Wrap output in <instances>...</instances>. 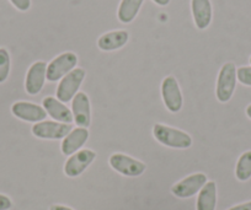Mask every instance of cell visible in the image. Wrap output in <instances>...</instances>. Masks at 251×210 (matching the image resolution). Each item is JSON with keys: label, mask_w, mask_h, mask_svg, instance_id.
<instances>
[{"label": "cell", "mask_w": 251, "mask_h": 210, "mask_svg": "<svg viewBox=\"0 0 251 210\" xmlns=\"http://www.w3.org/2000/svg\"><path fill=\"white\" fill-rule=\"evenodd\" d=\"M191 13L195 26L199 30H206L213 19V6L211 0H191Z\"/></svg>", "instance_id": "cell-14"}, {"label": "cell", "mask_w": 251, "mask_h": 210, "mask_svg": "<svg viewBox=\"0 0 251 210\" xmlns=\"http://www.w3.org/2000/svg\"><path fill=\"white\" fill-rule=\"evenodd\" d=\"M11 112L19 119L31 123L42 122L47 118V112L42 106L26 101H18L14 103L11 106Z\"/></svg>", "instance_id": "cell-11"}, {"label": "cell", "mask_w": 251, "mask_h": 210, "mask_svg": "<svg viewBox=\"0 0 251 210\" xmlns=\"http://www.w3.org/2000/svg\"><path fill=\"white\" fill-rule=\"evenodd\" d=\"M228 210H251V202L243 203V204H238L235 207L229 208Z\"/></svg>", "instance_id": "cell-24"}, {"label": "cell", "mask_w": 251, "mask_h": 210, "mask_svg": "<svg viewBox=\"0 0 251 210\" xmlns=\"http://www.w3.org/2000/svg\"><path fill=\"white\" fill-rule=\"evenodd\" d=\"M153 1L156 4V5H159V6H166V5H169V4H170L171 0H153Z\"/></svg>", "instance_id": "cell-26"}, {"label": "cell", "mask_w": 251, "mask_h": 210, "mask_svg": "<svg viewBox=\"0 0 251 210\" xmlns=\"http://www.w3.org/2000/svg\"><path fill=\"white\" fill-rule=\"evenodd\" d=\"M161 96L165 107L171 113L180 112L183 105L182 93L175 76L169 75L161 83Z\"/></svg>", "instance_id": "cell-6"}, {"label": "cell", "mask_w": 251, "mask_h": 210, "mask_svg": "<svg viewBox=\"0 0 251 210\" xmlns=\"http://www.w3.org/2000/svg\"><path fill=\"white\" fill-rule=\"evenodd\" d=\"M129 41V33L126 30H115L101 35L98 40L99 49L112 52L125 47Z\"/></svg>", "instance_id": "cell-16"}, {"label": "cell", "mask_w": 251, "mask_h": 210, "mask_svg": "<svg viewBox=\"0 0 251 210\" xmlns=\"http://www.w3.org/2000/svg\"><path fill=\"white\" fill-rule=\"evenodd\" d=\"M235 177L240 182H245L251 178V150L241 154L235 166Z\"/></svg>", "instance_id": "cell-19"}, {"label": "cell", "mask_w": 251, "mask_h": 210, "mask_svg": "<svg viewBox=\"0 0 251 210\" xmlns=\"http://www.w3.org/2000/svg\"><path fill=\"white\" fill-rule=\"evenodd\" d=\"M47 80V64L43 60L35 62L27 70L25 80V90L28 95L35 96L42 91Z\"/></svg>", "instance_id": "cell-10"}, {"label": "cell", "mask_w": 251, "mask_h": 210, "mask_svg": "<svg viewBox=\"0 0 251 210\" xmlns=\"http://www.w3.org/2000/svg\"><path fill=\"white\" fill-rule=\"evenodd\" d=\"M78 64V55L74 52L60 53L55 58H53L47 65V80L50 83L63 79L67 74H69L73 69H75Z\"/></svg>", "instance_id": "cell-4"}, {"label": "cell", "mask_w": 251, "mask_h": 210, "mask_svg": "<svg viewBox=\"0 0 251 210\" xmlns=\"http://www.w3.org/2000/svg\"><path fill=\"white\" fill-rule=\"evenodd\" d=\"M153 135L156 141L173 149H188L191 148L194 143L191 135L188 133L161 123L154 124Z\"/></svg>", "instance_id": "cell-1"}, {"label": "cell", "mask_w": 251, "mask_h": 210, "mask_svg": "<svg viewBox=\"0 0 251 210\" xmlns=\"http://www.w3.org/2000/svg\"><path fill=\"white\" fill-rule=\"evenodd\" d=\"M86 76V71L83 68H75L63 79H60L57 86V98L63 103L71 102L74 96L79 93L81 84Z\"/></svg>", "instance_id": "cell-3"}, {"label": "cell", "mask_w": 251, "mask_h": 210, "mask_svg": "<svg viewBox=\"0 0 251 210\" xmlns=\"http://www.w3.org/2000/svg\"><path fill=\"white\" fill-rule=\"evenodd\" d=\"M10 3L20 11H27L31 8V0H10Z\"/></svg>", "instance_id": "cell-22"}, {"label": "cell", "mask_w": 251, "mask_h": 210, "mask_svg": "<svg viewBox=\"0 0 251 210\" xmlns=\"http://www.w3.org/2000/svg\"><path fill=\"white\" fill-rule=\"evenodd\" d=\"M108 163L113 170L127 177H138L143 175L147 168L144 163L121 153L112 154L108 159Z\"/></svg>", "instance_id": "cell-5"}, {"label": "cell", "mask_w": 251, "mask_h": 210, "mask_svg": "<svg viewBox=\"0 0 251 210\" xmlns=\"http://www.w3.org/2000/svg\"><path fill=\"white\" fill-rule=\"evenodd\" d=\"M50 210H74L72 209V208L69 207H64V205H52V207L50 208Z\"/></svg>", "instance_id": "cell-25"}, {"label": "cell", "mask_w": 251, "mask_h": 210, "mask_svg": "<svg viewBox=\"0 0 251 210\" xmlns=\"http://www.w3.org/2000/svg\"><path fill=\"white\" fill-rule=\"evenodd\" d=\"M95 159V151L90 150V149H80L67 160L66 165H64V173L68 177H78L94 163Z\"/></svg>", "instance_id": "cell-9"}, {"label": "cell", "mask_w": 251, "mask_h": 210, "mask_svg": "<svg viewBox=\"0 0 251 210\" xmlns=\"http://www.w3.org/2000/svg\"><path fill=\"white\" fill-rule=\"evenodd\" d=\"M246 116H248V117L251 119V103L248 106V107H246Z\"/></svg>", "instance_id": "cell-27"}, {"label": "cell", "mask_w": 251, "mask_h": 210, "mask_svg": "<svg viewBox=\"0 0 251 210\" xmlns=\"http://www.w3.org/2000/svg\"><path fill=\"white\" fill-rule=\"evenodd\" d=\"M72 113L74 122L80 128H89L91 124V106L89 96L79 91L72 100Z\"/></svg>", "instance_id": "cell-12"}, {"label": "cell", "mask_w": 251, "mask_h": 210, "mask_svg": "<svg viewBox=\"0 0 251 210\" xmlns=\"http://www.w3.org/2000/svg\"><path fill=\"white\" fill-rule=\"evenodd\" d=\"M13 207V202L9 197L4 194H0V210H9Z\"/></svg>", "instance_id": "cell-23"}, {"label": "cell", "mask_w": 251, "mask_h": 210, "mask_svg": "<svg viewBox=\"0 0 251 210\" xmlns=\"http://www.w3.org/2000/svg\"><path fill=\"white\" fill-rule=\"evenodd\" d=\"M11 59L6 48H0V84L5 83L10 74Z\"/></svg>", "instance_id": "cell-20"}, {"label": "cell", "mask_w": 251, "mask_h": 210, "mask_svg": "<svg viewBox=\"0 0 251 210\" xmlns=\"http://www.w3.org/2000/svg\"><path fill=\"white\" fill-rule=\"evenodd\" d=\"M144 0H121L117 9V19L122 23H131L139 14Z\"/></svg>", "instance_id": "cell-18"}, {"label": "cell", "mask_w": 251, "mask_h": 210, "mask_svg": "<svg viewBox=\"0 0 251 210\" xmlns=\"http://www.w3.org/2000/svg\"><path fill=\"white\" fill-rule=\"evenodd\" d=\"M71 132V124L55 122V120H42V122L35 123V125L32 127V134L40 139H64Z\"/></svg>", "instance_id": "cell-7"}, {"label": "cell", "mask_w": 251, "mask_h": 210, "mask_svg": "<svg viewBox=\"0 0 251 210\" xmlns=\"http://www.w3.org/2000/svg\"><path fill=\"white\" fill-rule=\"evenodd\" d=\"M217 205V185L211 181L203 186L199 193L196 209L197 210H216Z\"/></svg>", "instance_id": "cell-17"}, {"label": "cell", "mask_w": 251, "mask_h": 210, "mask_svg": "<svg viewBox=\"0 0 251 210\" xmlns=\"http://www.w3.org/2000/svg\"><path fill=\"white\" fill-rule=\"evenodd\" d=\"M208 182L207 176L204 173H194V175L187 176L186 178L181 180L180 182L175 183L171 187V192L177 198H191L195 194L200 193V190L203 188V186Z\"/></svg>", "instance_id": "cell-8"}, {"label": "cell", "mask_w": 251, "mask_h": 210, "mask_svg": "<svg viewBox=\"0 0 251 210\" xmlns=\"http://www.w3.org/2000/svg\"><path fill=\"white\" fill-rule=\"evenodd\" d=\"M42 107L45 108L47 115L50 118L55 120V122L66 123V124H72L74 122L73 113H72L71 108L67 107L63 102H60L57 97H48L43 98Z\"/></svg>", "instance_id": "cell-13"}, {"label": "cell", "mask_w": 251, "mask_h": 210, "mask_svg": "<svg viewBox=\"0 0 251 210\" xmlns=\"http://www.w3.org/2000/svg\"><path fill=\"white\" fill-rule=\"evenodd\" d=\"M236 67L234 63L228 62L221 68L217 78V86H216V96L219 102L226 103L230 101L233 97L234 91L236 88Z\"/></svg>", "instance_id": "cell-2"}, {"label": "cell", "mask_w": 251, "mask_h": 210, "mask_svg": "<svg viewBox=\"0 0 251 210\" xmlns=\"http://www.w3.org/2000/svg\"><path fill=\"white\" fill-rule=\"evenodd\" d=\"M236 78L243 85L251 86V67H240L236 69Z\"/></svg>", "instance_id": "cell-21"}, {"label": "cell", "mask_w": 251, "mask_h": 210, "mask_svg": "<svg viewBox=\"0 0 251 210\" xmlns=\"http://www.w3.org/2000/svg\"><path fill=\"white\" fill-rule=\"evenodd\" d=\"M250 64H251V57H250Z\"/></svg>", "instance_id": "cell-28"}, {"label": "cell", "mask_w": 251, "mask_h": 210, "mask_svg": "<svg viewBox=\"0 0 251 210\" xmlns=\"http://www.w3.org/2000/svg\"><path fill=\"white\" fill-rule=\"evenodd\" d=\"M88 128H74L72 132L67 135L62 141V153L63 155L72 156L76 151L80 150L89 139Z\"/></svg>", "instance_id": "cell-15"}]
</instances>
